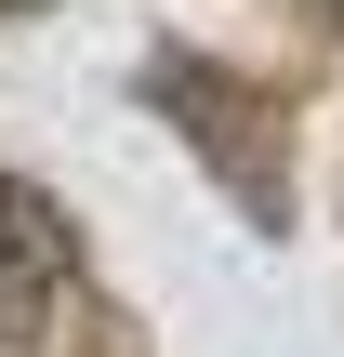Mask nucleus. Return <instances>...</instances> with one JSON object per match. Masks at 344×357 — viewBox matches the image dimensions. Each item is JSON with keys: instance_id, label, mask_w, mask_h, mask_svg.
<instances>
[{"instance_id": "f03ea898", "label": "nucleus", "mask_w": 344, "mask_h": 357, "mask_svg": "<svg viewBox=\"0 0 344 357\" xmlns=\"http://www.w3.org/2000/svg\"><path fill=\"white\" fill-rule=\"evenodd\" d=\"M0 13H40V0H0Z\"/></svg>"}, {"instance_id": "7ed1b4c3", "label": "nucleus", "mask_w": 344, "mask_h": 357, "mask_svg": "<svg viewBox=\"0 0 344 357\" xmlns=\"http://www.w3.org/2000/svg\"><path fill=\"white\" fill-rule=\"evenodd\" d=\"M331 13H344V0H331Z\"/></svg>"}, {"instance_id": "f257e3e1", "label": "nucleus", "mask_w": 344, "mask_h": 357, "mask_svg": "<svg viewBox=\"0 0 344 357\" xmlns=\"http://www.w3.org/2000/svg\"><path fill=\"white\" fill-rule=\"evenodd\" d=\"M80 291V252H66V212L40 185L0 172V344H40V318Z\"/></svg>"}]
</instances>
